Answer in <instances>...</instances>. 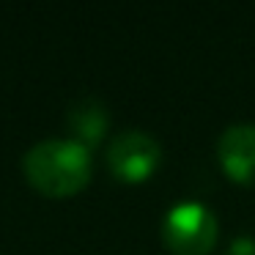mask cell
Here are the masks:
<instances>
[{"instance_id":"obj_1","label":"cell","mask_w":255,"mask_h":255,"mask_svg":"<svg viewBox=\"0 0 255 255\" xmlns=\"http://www.w3.org/2000/svg\"><path fill=\"white\" fill-rule=\"evenodd\" d=\"M22 173L44 198H72L88 187L94 156L77 140H41L22 156Z\"/></svg>"},{"instance_id":"obj_2","label":"cell","mask_w":255,"mask_h":255,"mask_svg":"<svg viewBox=\"0 0 255 255\" xmlns=\"http://www.w3.org/2000/svg\"><path fill=\"white\" fill-rule=\"evenodd\" d=\"M162 242L173 255H209L217 244V220L200 203H178L162 220Z\"/></svg>"},{"instance_id":"obj_3","label":"cell","mask_w":255,"mask_h":255,"mask_svg":"<svg viewBox=\"0 0 255 255\" xmlns=\"http://www.w3.org/2000/svg\"><path fill=\"white\" fill-rule=\"evenodd\" d=\"M107 170L116 181L140 184L148 181L162 165V145L140 129H127L107 143Z\"/></svg>"},{"instance_id":"obj_4","label":"cell","mask_w":255,"mask_h":255,"mask_svg":"<svg viewBox=\"0 0 255 255\" xmlns=\"http://www.w3.org/2000/svg\"><path fill=\"white\" fill-rule=\"evenodd\" d=\"M217 159L225 176L255 187V124H233L217 140Z\"/></svg>"},{"instance_id":"obj_5","label":"cell","mask_w":255,"mask_h":255,"mask_svg":"<svg viewBox=\"0 0 255 255\" xmlns=\"http://www.w3.org/2000/svg\"><path fill=\"white\" fill-rule=\"evenodd\" d=\"M66 127L72 132V140H77L80 145L85 148H96L102 143V137L107 134V110L102 102L96 99H80L77 105L69 107V116H66Z\"/></svg>"},{"instance_id":"obj_6","label":"cell","mask_w":255,"mask_h":255,"mask_svg":"<svg viewBox=\"0 0 255 255\" xmlns=\"http://www.w3.org/2000/svg\"><path fill=\"white\" fill-rule=\"evenodd\" d=\"M225 255H255V239L250 236H239L228 244V253Z\"/></svg>"}]
</instances>
